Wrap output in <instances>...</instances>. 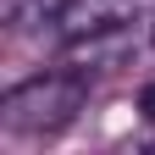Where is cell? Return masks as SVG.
Segmentation results:
<instances>
[{
	"instance_id": "obj_3",
	"label": "cell",
	"mask_w": 155,
	"mask_h": 155,
	"mask_svg": "<svg viewBox=\"0 0 155 155\" xmlns=\"http://www.w3.org/2000/svg\"><path fill=\"white\" fill-rule=\"evenodd\" d=\"M139 111H144L150 122H155V83H144V94H139Z\"/></svg>"
},
{
	"instance_id": "obj_2",
	"label": "cell",
	"mask_w": 155,
	"mask_h": 155,
	"mask_svg": "<svg viewBox=\"0 0 155 155\" xmlns=\"http://www.w3.org/2000/svg\"><path fill=\"white\" fill-rule=\"evenodd\" d=\"M67 11H72V0H6V28L17 39H28V33H61Z\"/></svg>"
},
{
	"instance_id": "obj_1",
	"label": "cell",
	"mask_w": 155,
	"mask_h": 155,
	"mask_svg": "<svg viewBox=\"0 0 155 155\" xmlns=\"http://www.w3.org/2000/svg\"><path fill=\"white\" fill-rule=\"evenodd\" d=\"M83 100H89L83 72H45V78H28V83L6 89V100H0V127L17 133V139H45V133L72 127V116L83 111Z\"/></svg>"
}]
</instances>
